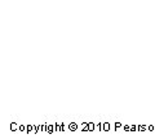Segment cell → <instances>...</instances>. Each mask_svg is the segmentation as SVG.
I'll list each match as a JSON object with an SVG mask.
<instances>
[{"label": "cell", "mask_w": 155, "mask_h": 139, "mask_svg": "<svg viewBox=\"0 0 155 139\" xmlns=\"http://www.w3.org/2000/svg\"><path fill=\"white\" fill-rule=\"evenodd\" d=\"M76 128H78V126H76V124H74V122L70 124V126H69V129H70L71 131H75V130H76Z\"/></svg>", "instance_id": "6da1fadb"}, {"label": "cell", "mask_w": 155, "mask_h": 139, "mask_svg": "<svg viewBox=\"0 0 155 139\" xmlns=\"http://www.w3.org/2000/svg\"><path fill=\"white\" fill-rule=\"evenodd\" d=\"M11 129H12L13 131H16L17 129H19V128L17 126V124H16V122H12V124H11Z\"/></svg>", "instance_id": "7a4b0ae2"}, {"label": "cell", "mask_w": 155, "mask_h": 139, "mask_svg": "<svg viewBox=\"0 0 155 139\" xmlns=\"http://www.w3.org/2000/svg\"><path fill=\"white\" fill-rule=\"evenodd\" d=\"M109 129H110V125H109L107 122H105V124H104V130H106V131H107Z\"/></svg>", "instance_id": "3957f363"}, {"label": "cell", "mask_w": 155, "mask_h": 139, "mask_svg": "<svg viewBox=\"0 0 155 139\" xmlns=\"http://www.w3.org/2000/svg\"><path fill=\"white\" fill-rule=\"evenodd\" d=\"M48 133H53V126H48Z\"/></svg>", "instance_id": "277c9868"}]
</instances>
